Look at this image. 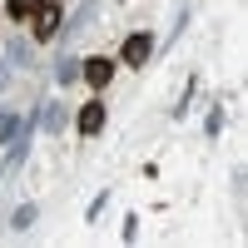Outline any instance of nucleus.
I'll use <instances>...</instances> for the list:
<instances>
[{"mask_svg": "<svg viewBox=\"0 0 248 248\" xmlns=\"http://www.w3.org/2000/svg\"><path fill=\"white\" fill-rule=\"evenodd\" d=\"M99 124H105V109H99V105H85V109H79V129H85V134H94Z\"/></svg>", "mask_w": 248, "mask_h": 248, "instance_id": "2", "label": "nucleus"}, {"mask_svg": "<svg viewBox=\"0 0 248 248\" xmlns=\"http://www.w3.org/2000/svg\"><path fill=\"white\" fill-rule=\"evenodd\" d=\"M55 25H60V10H55V5H50V10H45V15H40V25H35V30H40V35H50V30H55Z\"/></svg>", "mask_w": 248, "mask_h": 248, "instance_id": "4", "label": "nucleus"}, {"mask_svg": "<svg viewBox=\"0 0 248 248\" xmlns=\"http://www.w3.org/2000/svg\"><path fill=\"white\" fill-rule=\"evenodd\" d=\"M45 0H10V15H30V10H40Z\"/></svg>", "mask_w": 248, "mask_h": 248, "instance_id": "5", "label": "nucleus"}, {"mask_svg": "<svg viewBox=\"0 0 248 248\" xmlns=\"http://www.w3.org/2000/svg\"><path fill=\"white\" fill-rule=\"evenodd\" d=\"M124 60H129V65H144V60H149V35H134L129 45H124Z\"/></svg>", "mask_w": 248, "mask_h": 248, "instance_id": "1", "label": "nucleus"}, {"mask_svg": "<svg viewBox=\"0 0 248 248\" xmlns=\"http://www.w3.org/2000/svg\"><path fill=\"white\" fill-rule=\"evenodd\" d=\"M85 75H90V85H105V79H109V60H90Z\"/></svg>", "mask_w": 248, "mask_h": 248, "instance_id": "3", "label": "nucleus"}]
</instances>
